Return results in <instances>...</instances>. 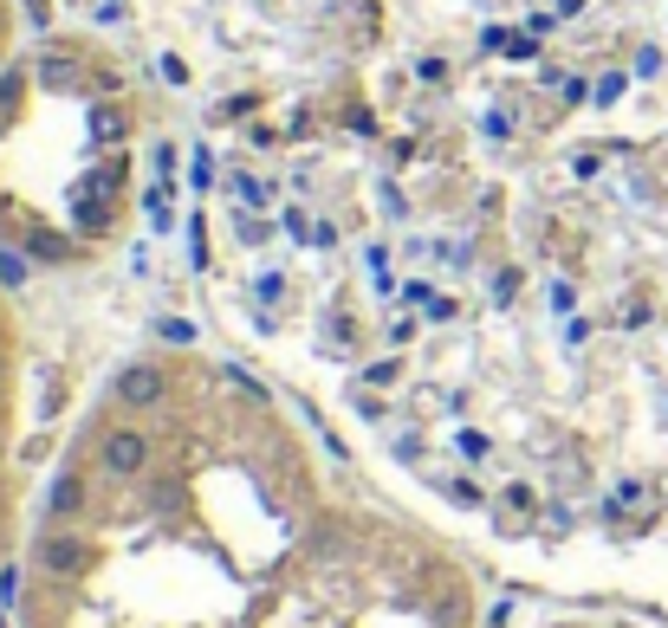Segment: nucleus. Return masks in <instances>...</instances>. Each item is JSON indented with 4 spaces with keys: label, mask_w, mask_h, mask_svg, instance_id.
I'll return each instance as SVG.
<instances>
[{
    "label": "nucleus",
    "mask_w": 668,
    "mask_h": 628,
    "mask_svg": "<svg viewBox=\"0 0 668 628\" xmlns=\"http://www.w3.org/2000/svg\"><path fill=\"white\" fill-rule=\"evenodd\" d=\"M227 350L532 576L668 583V0H117Z\"/></svg>",
    "instance_id": "nucleus-1"
},
{
    "label": "nucleus",
    "mask_w": 668,
    "mask_h": 628,
    "mask_svg": "<svg viewBox=\"0 0 668 628\" xmlns=\"http://www.w3.org/2000/svg\"><path fill=\"white\" fill-rule=\"evenodd\" d=\"M7 628H494L480 558L240 350L144 331L72 409Z\"/></svg>",
    "instance_id": "nucleus-2"
},
{
    "label": "nucleus",
    "mask_w": 668,
    "mask_h": 628,
    "mask_svg": "<svg viewBox=\"0 0 668 628\" xmlns=\"http://www.w3.org/2000/svg\"><path fill=\"white\" fill-rule=\"evenodd\" d=\"M182 227V130L144 53L53 20L0 71V266L104 285L144 233Z\"/></svg>",
    "instance_id": "nucleus-3"
},
{
    "label": "nucleus",
    "mask_w": 668,
    "mask_h": 628,
    "mask_svg": "<svg viewBox=\"0 0 668 628\" xmlns=\"http://www.w3.org/2000/svg\"><path fill=\"white\" fill-rule=\"evenodd\" d=\"M98 382L91 356H53L33 338L20 279L0 266V596L13 583V563L33 525V499L46 480V460L66 434L84 389Z\"/></svg>",
    "instance_id": "nucleus-4"
},
{
    "label": "nucleus",
    "mask_w": 668,
    "mask_h": 628,
    "mask_svg": "<svg viewBox=\"0 0 668 628\" xmlns=\"http://www.w3.org/2000/svg\"><path fill=\"white\" fill-rule=\"evenodd\" d=\"M525 628H656L643 616H623V609H597V603H571V609H545Z\"/></svg>",
    "instance_id": "nucleus-5"
},
{
    "label": "nucleus",
    "mask_w": 668,
    "mask_h": 628,
    "mask_svg": "<svg viewBox=\"0 0 668 628\" xmlns=\"http://www.w3.org/2000/svg\"><path fill=\"white\" fill-rule=\"evenodd\" d=\"M20 20H26V0H0V71L20 53Z\"/></svg>",
    "instance_id": "nucleus-6"
},
{
    "label": "nucleus",
    "mask_w": 668,
    "mask_h": 628,
    "mask_svg": "<svg viewBox=\"0 0 668 628\" xmlns=\"http://www.w3.org/2000/svg\"><path fill=\"white\" fill-rule=\"evenodd\" d=\"M0 628H7V623H0Z\"/></svg>",
    "instance_id": "nucleus-7"
}]
</instances>
